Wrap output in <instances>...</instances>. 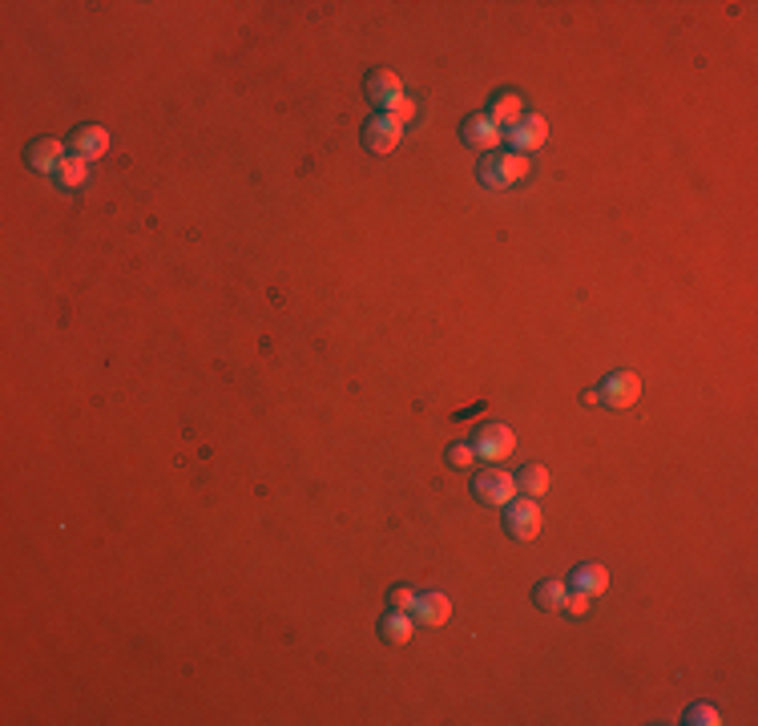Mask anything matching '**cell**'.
Segmentation results:
<instances>
[{
  "label": "cell",
  "mask_w": 758,
  "mask_h": 726,
  "mask_svg": "<svg viewBox=\"0 0 758 726\" xmlns=\"http://www.w3.org/2000/svg\"><path fill=\"white\" fill-rule=\"evenodd\" d=\"M561 609H569L573 618H581V613L589 609V597L581 593V589H569V593H564V605H561Z\"/></svg>",
  "instance_id": "d6986e66"
},
{
  "label": "cell",
  "mask_w": 758,
  "mask_h": 726,
  "mask_svg": "<svg viewBox=\"0 0 758 726\" xmlns=\"http://www.w3.org/2000/svg\"><path fill=\"white\" fill-rule=\"evenodd\" d=\"M411 113H416V105H411V101H408V97H400V101H395V105H392V117H395V121H400V125H403V121H408V117H411Z\"/></svg>",
  "instance_id": "603a6c76"
},
{
  "label": "cell",
  "mask_w": 758,
  "mask_h": 726,
  "mask_svg": "<svg viewBox=\"0 0 758 726\" xmlns=\"http://www.w3.org/2000/svg\"><path fill=\"white\" fill-rule=\"evenodd\" d=\"M637 395H642V379L633 371H617V376H609L601 384L597 400H605L609 408H629V403H637Z\"/></svg>",
  "instance_id": "8992f818"
},
{
  "label": "cell",
  "mask_w": 758,
  "mask_h": 726,
  "mask_svg": "<svg viewBox=\"0 0 758 726\" xmlns=\"http://www.w3.org/2000/svg\"><path fill=\"white\" fill-rule=\"evenodd\" d=\"M85 177H89V161L85 158H65L61 169H56V182L69 186V190H73V186H81Z\"/></svg>",
  "instance_id": "ac0fdd59"
},
{
  "label": "cell",
  "mask_w": 758,
  "mask_h": 726,
  "mask_svg": "<svg viewBox=\"0 0 758 726\" xmlns=\"http://www.w3.org/2000/svg\"><path fill=\"white\" fill-rule=\"evenodd\" d=\"M548 137V125L540 117H521V125L508 129V150L513 153H529V150H540Z\"/></svg>",
  "instance_id": "ba28073f"
},
{
  "label": "cell",
  "mask_w": 758,
  "mask_h": 726,
  "mask_svg": "<svg viewBox=\"0 0 758 726\" xmlns=\"http://www.w3.org/2000/svg\"><path fill=\"white\" fill-rule=\"evenodd\" d=\"M367 97H371V105H379V113H392V105L403 97V85H400V77L395 73H387V69H375V73H367Z\"/></svg>",
  "instance_id": "52a82bcc"
},
{
  "label": "cell",
  "mask_w": 758,
  "mask_h": 726,
  "mask_svg": "<svg viewBox=\"0 0 758 726\" xmlns=\"http://www.w3.org/2000/svg\"><path fill=\"white\" fill-rule=\"evenodd\" d=\"M524 174H529V161H524L521 153H513V150L492 153V158L480 166V182L492 186V190H508V186H516Z\"/></svg>",
  "instance_id": "6da1fadb"
},
{
  "label": "cell",
  "mask_w": 758,
  "mask_h": 726,
  "mask_svg": "<svg viewBox=\"0 0 758 726\" xmlns=\"http://www.w3.org/2000/svg\"><path fill=\"white\" fill-rule=\"evenodd\" d=\"M508 513H504V532L508 537H516V540H532L540 532V505L532 497H524V500H508Z\"/></svg>",
  "instance_id": "7a4b0ae2"
},
{
  "label": "cell",
  "mask_w": 758,
  "mask_h": 726,
  "mask_svg": "<svg viewBox=\"0 0 758 726\" xmlns=\"http://www.w3.org/2000/svg\"><path fill=\"white\" fill-rule=\"evenodd\" d=\"M392 605H395V609H408V613H411V605H416V593H411L408 585H400V589L392 593Z\"/></svg>",
  "instance_id": "44dd1931"
},
{
  "label": "cell",
  "mask_w": 758,
  "mask_h": 726,
  "mask_svg": "<svg viewBox=\"0 0 758 726\" xmlns=\"http://www.w3.org/2000/svg\"><path fill=\"white\" fill-rule=\"evenodd\" d=\"M448 460H452L456 468H468V464L476 460V448H468V444H456V448L448 452Z\"/></svg>",
  "instance_id": "ffe728a7"
},
{
  "label": "cell",
  "mask_w": 758,
  "mask_h": 726,
  "mask_svg": "<svg viewBox=\"0 0 758 726\" xmlns=\"http://www.w3.org/2000/svg\"><path fill=\"white\" fill-rule=\"evenodd\" d=\"M516 488H521V492H529V497L537 500L540 492L548 488V472H545V468H540V464H529V468H524L521 476H516Z\"/></svg>",
  "instance_id": "2e32d148"
},
{
  "label": "cell",
  "mask_w": 758,
  "mask_h": 726,
  "mask_svg": "<svg viewBox=\"0 0 758 726\" xmlns=\"http://www.w3.org/2000/svg\"><path fill=\"white\" fill-rule=\"evenodd\" d=\"M411 618H416L419 626H444V621L452 618V601L444 593H416Z\"/></svg>",
  "instance_id": "9c48e42d"
},
{
  "label": "cell",
  "mask_w": 758,
  "mask_h": 726,
  "mask_svg": "<svg viewBox=\"0 0 758 726\" xmlns=\"http://www.w3.org/2000/svg\"><path fill=\"white\" fill-rule=\"evenodd\" d=\"M564 593H569V585H561V581H545V585H537V593H532V597H537L540 609L553 613V609H561V605H564Z\"/></svg>",
  "instance_id": "e0dca14e"
},
{
  "label": "cell",
  "mask_w": 758,
  "mask_h": 726,
  "mask_svg": "<svg viewBox=\"0 0 758 726\" xmlns=\"http://www.w3.org/2000/svg\"><path fill=\"white\" fill-rule=\"evenodd\" d=\"M400 134H403V125L392 113H375V117L363 125V145H367L371 153H392L395 145H400Z\"/></svg>",
  "instance_id": "277c9868"
},
{
  "label": "cell",
  "mask_w": 758,
  "mask_h": 726,
  "mask_svg": "<svg viewBox=\"0 0 758 726\" xmlns=\"http://www.w3.org/2000/svg\"><path fill=\"white\" fill-rule=\"evenodd\" d=\"M492 121H496L500 129H513V125H521V97H513V93H500L496 97V105H492V113H488Z\"/></svg>",
  "instance_id": "9a60e30c"
},
{
  "label": "cell",
  "mask_w": 758,
  "mask_h": 726,
  "mask_svg": "<svg viewBox=\"0 0 758 726\" xmlns=\"http://www.w3.org/2000/svg\"><path fill=\"white\" fill-rule=\"evenodd\" d=\"M500 137H504V129H500L492 117H468L464 121V142L472 145V150H492Z\"/></svg>",
  "instance_id": "30bf717a"
},
{
  "label": "cell",
  "mask_w": 758,
  "mask_h": 726,
  "mask_svg": "<svg viewBox=\"0 0 758 726\" xmlns=\"http://www.w3.org/2000/svg\"><path fill=\"white\" fill-rule=\"evenodd\" d=\"M516 448V436L508 424H488L476 432V456L480 460H508Z\"/></svg>",
  "instance_id": "5b68a950"
},
{
  "label": "cell",
  "mask_w": 758,
  "mask_h": 726,
  "mask_svg": "<svg viewBox=\"0 0 758 726\" xmlns=\"http://www.w3.org/2000/svg\"><path fill=\"white\" fill-rule=\"evenodd\" d=\"M73 150H77V158H101L105 150H109V134H105L101 125H81L77 134H73Z\"/></svg>",
  "instance_id": "7c38bea8"
},
{
  "label": "cell",
  "mask_w": 758,
  "mask_h": 726,
  "mask_svg": "<svg viewBox=\"0 0 758 726\" xmlns=\"http://www.w3.org/2000/svg\"><path fill=\"white\" fill-rule=\"evenodd\" d=\"M61 161H65V145L56 142V137H45V142H37L29 150V166L40 169V174H56Z\"/></svg>",
  "instance_id": "8fae6325"
},
{
  "label": "cell",
  "mask_w": 758,
  "mask_h": 726,
  "mask_svg": "<svg viewBox=\"0 0 758 726\" xmlns=\"http://www.w3.org/2000/svg\"><path fill=\"white\" fill-rule=\"evenodd\" d=\"M472 492H476V500H484V505H500L504 508L508 500H516V476H508V472H500V468H488V472H480L472 480Z\"/></svg>",
  "instance_id": "3957f363"
},
{
  "label": "cell",
  "mask_w": 758,
  "mask_h": 726,
  "mask_svg": "<svg viewBox=\"0 0 758 726\" xmlns=\"http://www.w3.org/2000/svg\"><path fill=\"white\" fill-rule=\"evenodd\" d=\"M690 722H706V726H718L722 718H718V710H710V706H693L690 710Z\"/></svg>",
  "instance_id": "7402d4cb"
},
{
  "label": "cell",
  "mask_w": 758,
  "mask_h": 726,
  "mask_svg": "<svg viewBox=\"0 0 758 726\" xmlns=\"http://www.w3.org/2000/svg\"><path fill=\"white\" fill-rule=\"evenodd\" d=\"M379 637H383L387 645H403V642L411 637V613H408V609L387 613V618L379 621Z\"/></svg>",
  "instance_id": "5bb4252c"
},
{
  "label": "cell",
  "mask_w": 758,
  "mask_h": 726,
  "mask_svg": "<svg viewBox=\"0 0 758 726\" xmlns=\"http://www.w3.org/2000/svg\"><path fill=\"white\" fill-rule=\"evenodd\" d=\"M569 589H581L585 597H597L609 589V573L601 569V565H581L577 573H573V585Z\"/></svg>",
  "instance_id": "4fadbf2b"
}]
</instances>
